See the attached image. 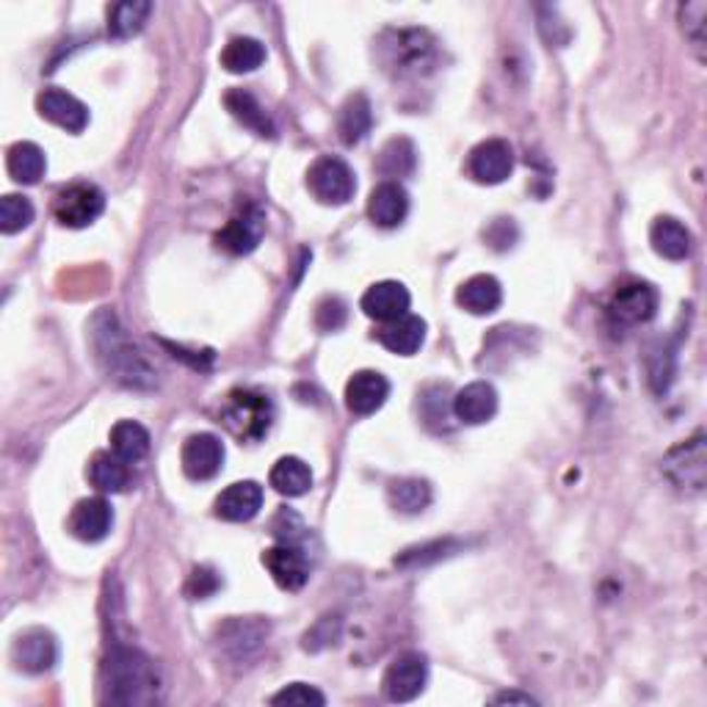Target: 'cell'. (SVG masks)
Returning <instances> with one entry per match:
<instances>
[{
  "label": "cell",
  "instance_id": "cell-1",
  "mask_svg": "<svg viewBox=\"0 0 707 707\" xmlns=\"http://www.w3.org/2000/svg\"><path fill=\"white\" fill-rule=\"evenodd\" d=\"M91 348L102 373L127 390H152L158 384V371L147 354L133 343L114 310H100L91 318Z\"/></svg>",
  "mask_w": 707,
  "mask_h": 707
},
{
  "label": "cell",
  "instance_id": "cell-2",
  "mask_svg": "<svg viewBox=\"0 0 707 707\" xmlns=\"http://www.w3.org/2000/svg\"><path fill=\"white\" fill-rule=\"evenodd\" d=\"M376 59L396 80L426 78L439 64V42L426 28H387L376 39Z\"/></svg>",
  "mask_w": 707,
  "mask_h": 707
},
{
  "label": "cell",
  "instance_id": "cell-3",
  "mask_svg": "<svg viewBox=\"0 0 707 707\" xmlns=\"http://www.w3.org/2000/svg\"><path fill=\"white\" fill-rule=\"evenodd\" d=\"M161 678L145 653L114 644L106 660V699L114 705H152L158 702Z\"/></svg>",
  "mask_w": 707,
  "mask_h": 707
},
{
  "label": "cell",
  "instance_id": "cell-4",
  "mask_svg": "<svg viewBox=\"0 0 707 707\" xmlns=\"http://www.w3.org/2000/svg\"><path fill=\"white\" fill-rule=\"evenodd\" d=\"M276 418L274 401L269 393L255 387H238L224 398L222 423L240 443H260L271 432Z\"/></svg>",
  "mask_w": 707,
  "mask_h": 707
},
{
  "label": "cell",
  "instance_id": "cell-5",
  "mask_svg": "<svg viewBox=\"0 0 707 707\" xmlns=\"http://www.w3.org/2000/svg\"><path fill=\"white\" fill-rule=\"evenodd\" d=\"M106 210V194L95 183H73L61 188L53 199V216L70 230H84L95 224Z\"/></svg>",
  "mask_w": 707,
  "mask_h": 707
},
{
  "label": "cell",
  "instance_id": "cell-6",
  "mask_svg": "<svg viewBox=\"0 0 707 707\" xmlns=\"http://www.w3.org/2000/svg\"><path fill=\"white\" fill-rule=\"evenodd\" d=\"M707 456H705V434L696 432L694 437L685 443L674 445L663 459V475L671 481V486H678L683 492H702L705 489V473H707Z\"/></svg>",
  "mask_w": 707,
  "mask_h": 707
},
{
  "label": "cell",
  "instance_id": "cell-7",
  "mask_svg": "<svg viewBox=\"0 0 707 707\" xmlns=\"http://www.w3.org/2000/svg\"><path fill=\"white\" fill-rule=\"evenodd\" d=\"M307 186L318 202L346 204L357 191V177L343 158L321 156L307 172Z\"/></svg>",
  "mask_w": 707,
  "mask_h": 707
},
{
  "label": "cell",
  "instance_id": "cell-8",
  "mask_svg": "<svg viewBox=\"0 0 707 707\" xmlns=\"http://www.w3.org/2000/svg\"><path fill=\"white\" fill-rule=\"evenodd\" d=\"M658 290L642 280H622L608 301V315L622 326H638L653 321L658 312Z\"/></svg>",
  "mask_w": 707,
  "mask_h": 707
},
{
  "label": "cell",
  "instance_id": "cell-9",
  "mask_svg": "<svg viewBox=\"0 0 707 707\" xmlns=\"http://www.w3.org/2000/svg\"><path fill=\"white\" fill-rule=\"evenodd\" d=\"M263 235H265L263 208L255 202H246L240 204L233 216H230V222L219 230L216 244L219 249H224V252L238 255L240 258V255L255 252V249L260 246V240H263Z\"/></svg>",
  "mask_w": 707,
  "mask_h": 707
},
{
  "label": "cell",
  "instance_id": "cell-10",
  "mask_svg": "<svg viewBox=\"0 0 707 707\" xmlns=\"http://www.w3.org/2000/svg\"><path fill=\"white\" fill-rule=\"evenodd\" d=\"M429 680V663L420 653H404L387 666L382 691L390 702H412L423 694Z\"/></svg>",
  "mask_w": 707,
  "mask_h": 707
},
{
  "label": "cell",
  "instance_id": "cell-11",
  "mask_svg": "<svg viewBox=\"0 0 707 707\" xmlns=\"http://www.w3.org/2000/svg\"><path fill=\"white\" fill-rule=\"evenodd\" d=\"M263 567L271 572L276 586L285 588V592H299L310 581V558H307L305 545L280 542L263 553Z\"/></svg>",
  "mask_w": 707,
  "mask_h": 707
},
{
  "label": "cell",
  "instance_id": "cell-12",
  "mask_svg": "<svg viewBox=\"0 0 707 707\" xmlns=\"http://www.w3.org/2000/svg\"><path fill=\"white\" fill-rule=\"evenodd\" d=\"M470 174L484 186H498L514 172V150L504 138H486L470 152Z\"/></svg>",
  "mask_w": 707,
  "mask_h": 707
},
{
  "label": "cell",
  "instance_id": "cell-13",
  "mask_svg": "<svg viewBox=\"0 0 707 707\" xmlns=\"http://www.w3.org/2000/svg\"><path fill=\"white\" fill-rule=\"evenodd\" d=\"M12 658L17 663V669L28 671V674H45L59 660V644H55L53 633H48V630H25L14 642Z\"/></svg>",
  "mask_w": 707,
  "mask_h": 707
},
{
  "label": "cell",
  "instance_id": "cell-14",
  "mask_svg": "<svg viewBox=\"0 0 707 707\" xmlns=\"http://www.w3.org/2000/svg\"><path fill=\"white\" fill-rule=\"evenodd\" d=\"M183 470L194 481H210L224 464V445L216 434H194L183 445Z\"/></svg>",
  "mask_w": 707,
  "mask_h": 707
},
{
  "label": "cell",
  "instance_id": "cell-15",
  "mask_svg": "<svg viewBox=\"0 0 707 707\" xmlns=\"http://www.w3.org/2000/svg\"><path fill=\"white\" fill-rule=\"evenodd\" d=\"M37 111L45 120L70 133H84V127L89 125V109H86L84 102L70 95V91L55 89V86H50V89H45L37 97Z\"/></svg>",
  "mask_w": 707,
  "mask_h": 707
},
{
  "label": "cell",
  "instance_id": "cell-16",
  "mask_svg": "<svg viewBox=\"0 0 707 707\" xmlns=\"http://www.w3.org/2000/svg\"><path fill=\"white\" fill-rule=\"evenodd\" d=\"M387 398H390V382H387L379 371H360L348 379L346 384L348 412L368 418V414L379 412Z\"/></svg>",
  "mask_w": 707,
  "mask_h": 707
},
{
  "label": "cell",
  "instance_id": "cell-17",
  "mask_svg": "<svg viewBox=\"0 0 707 707\" xmlns=\"http://www.w3.org/2000/svg\"><path fill=\"white\" fill-rule=\"evenodd\" d=\"M114 525V509L106 498H84L70 514V534L80 542H102Z\"/></svg>",
  "mask_w": 707,
  "mask_h": 707
},
{
  "label": "cell",
  "instance_id": "cell-18",
  "mask_svg": "<svg viewBox=\"0 0 707 707\" xmlns=\"http://www.w3.org/2000/svg\"><path fill=\"white\" fill-rule=\"evenodd\" d=\"M409 301H412V296H409V290L404 288L401 282L384 280L365 290L360 305L368 318H376V321L387 324V321H396V318L407 315Z\"/></svg>",
  "mask_w": 707,
  "mask_h": 707
},
{
  "label": "cell",
  "instance_id": "cell-19",
  "mask_svg": "<svg viewBox=\"0 0 707 707\" xmlns=\"http://www.w3.org/2000/svg\"><path fill=\"white\" fill-rule=\"evenodd\" d=\"M450 409H454L456 420H462L468 426H481L498 412V390L489 382H473L456 393Z\"/></svg>",
  "mask_w": 707,
  "mask_h": 707
},
{
  "label": "cell",
  "instance_id": "cell-20",
  "mask_svg": "<svg viewBox=\"0 0 707 707\" xmlns=\"http://www.w3.org/2000/svg\"><path fill=\"white\" fill-rule=\"evenodd\" d=\"M263 509V486L258 481H235L216 498V517L227 522H249Z\"/></svg>",
  "mask_w": 707,
  "mask_h": 707
},
{
  "label": "cell",
  "instance_id": "cell-21",
  "mask_svg": "<svg viewBox=\"0 0 707 707\" xmlns=\"http://www.w3.org/2000/svg\"><path fill=\"white\" fill-rule=\"evenodd\" d=\"M407 213H409V194L401 183L387 181V183H379V186L373 188L371 199H368V216H371V222L376 224V227H384V230L398 227V224L407 219Z\"/></svg>",
  "mask_w": 707,
  "mask_h": 707
},
{
  "label": "cell",
  "instance_id": "cell-22",
  "mask_svg": "<svg viewBox=\"0 0 707 707\" xmlns=\"http://www.w3.org/2000/svg\"><path fill=\"white\" fill-rule=\"evenodd\" d=\"M376 340L382 343L387 351L401 354V357H412L420 351L423 340H426V321L420 315H401L396 321H387L382 330L376 332Z\"/></svg>",
  "mask_w": 707,
  "mask_h": 707
},
{
  "label": "cell",
  "instance_id": "cell-23",
  "mask_svg": "<svg viewBox=\"0 0 707 707\" xmlns=\"http://www.w3.org/2000/svg\"><path fill=\"white\" fill-rule=\"evenodd\" d=\"M456 301L473 315H489L504 301V288L492 274H475L464 282L462 288L456 290Z\"/></svg>",
  "mask_w": 707,
  "mask_h": 707
},
{
  "label": "cell",
  "instance_id": "cell-24",
  "mask_svg": "<svg viewBox=\"0 0 707 707\" xmlns=\"http://www.w3.org/2000/svg\"><path fill=\"white\" fill-rule=\"evenodd\" d=\"M224 106L230 114L240 122L244 127H249L252 133H258L260 138H276V127L271 122V116L265 114V109L258 102V97L246 89H233L224 95Z\"/></svg>",
  "mask_w": 707,
  "mask_h": 707
},
{
  "label": "cell",
  "instance_id": "cell-25",
  "mask_svg": "<svg viewBox=\"0 0 707 707\" xmlns=\"http://www.w3.org/2000/svg\"><path fill=\"white\" fill-rule=\"evenodd\" d=\"M265 633H269V624L263 628L252 619H233L224 628H219V642L235 658H249L265 642Z\"/></svg>",
  "mask_w": 707,
  "mask_h": 707
},
{
  "label": "cell",
  "instance_id": "cell-26",
  "mask_svg": "<svg viewBox=\"0 0 707 707\" xmlns=\"http://www.w3.org/2000/svg\"><path fill=\"white\" fill-rule=\"evenodd\" d=\"M649 240H653L655 252L666 260H685L691 255V233L678 219H655L653 230H649Z\"/></svg>",
  "mask_w": 707,
  "mask_h": 707
},
{
  "label": "cell",
  "instance_id": "cell-27",
  "mask_svg": "<svg viewBox=\"0 0 707 707\" xmlns=\"http://www.w3.org/2000/svg\"><path fill=\"white\" fill-rule=\"evenodd\" d=\"M373 127V109L368 97L362 91L351 95L346 106L340 109V120H337V133H340L343 145H360L362 138L371 133Z\"/></svg>",
  "mask_w": 707,
  "mask_h": 707
},
{
  "label": "cell",
  "instance_id": "cell-28",
  "mask_svg": "<svg viewBox=\"0 0 707 707\" xmlns=\"http://www.w3.org/2000/svg\"><path fill=\"white\" fill-rule=\"evenodd\" d=\"M269 481L285 498H301L312 486V470L310 464L301 462L299 456H282L280 462L271 468Z\"/></svg>",
  "mask_w": 707,
  "mask_h": 707
},
{
  "label": "cell",
  "instance_id": "cell-29",
  "mask_svg": "<svg viewBox=\"0 0 707 707\" xmlns=\"http://www.w3.org/2000/svg\"><path fill=\"white\" fill-rule=\"evenodd\" d=\"M7 166L14 181L23 183V186H34V183H39V177H45L48 161H45L42 147H37L34 141H17L9 150Z\"/></svg>",
  "mask_w": 707,
  "mask_h": 707
},
{
  "label": "cell",
  "instance_id": "cell-30",
  "mask_svg": "<svg viewBox=\"0 0 707 707\" xmlns=\"http://www.w3.org/2000/svg\"><path fill=\"white\" fill-rule=\"evenodd\" d=\"M111 450L120 459H125L127 464L141 462L147 450H150V432L141 423H136V420H120L111 429Z\"/></svg>",
  "mask_w": 707,
  "mask_h": 707
},
{
  "label": "cell",
  "instance_id": "cell-31",
  "mask_svg": "<svg viewBox=\"0 0 707 707\" xmlns=\"http://www.w3.org/2000/svg\"><path fill=\"white\" fill-rule=\"evenodd\" d=\"M152 14L150 0H125L109 9V34L114 39H131L145 28Z\"/></svg>",
  "mask_w": 707,
  "mask_h": 707
},
{
  "label": "cell",
  "instance_id": "cell-32",
  "mask_svg": "<svg viewBox=\"0 0 707 707\" xmlns=\"http://www.w3.org/2000/svg\"><path fill=\"white\" fill-rule=\"evenodd\" d=\"M89 481L100 492H122L131 484V470H127L125 459H120L116 454L100 450V454L91 456Z\"/></svg>",
  "mask_w": 707,
  "mask_h": 707
},
{
  "label": "cell",
  "instance_id": "cell-33",
  "mask_svg": "<svg viewBox=\"0 0 707 707\" xmlns=\"http://www.w3.org/2000/svg\"><path fill=\"white\" fill-rule=\"evenodd\" d=\"M265 61V48L263 42L252 37H235L230 39L227 48L222 50V66L233 75L255 73L260 64Z\"/></svg>",
  "mask_w": 707,
  "mask_h": 707
},
{
  "label": "cell",
  "instance_id": "cell-34",
  "mask_svg": "<svg viewBox=\"0 0 707 707\" xmlns=\"http://www.w3.org/2000/svg\"><path fill=\"white\" fill-rule=\"evenodd\" d=\"M390 506L401 514H420L432 504V486L423 479H398L387 489Z\"/></svg>",
  "mask_w": 707,
  "mask_h": 707
},
{
  "label": "cell",
  "instance_id": "cell-35",
  "mask_svg": "<svg viewBox=\"0 0 707 707\" xmlns=\"http://www.w3.org/2000/svg\"><path fill=\"white\" fill-rule=\"evenodd\" d=\"M680 14V30L689 39L691 50L696 53V59L705 61L707 48V0H689L678 9Z\"/></svg>",
  "mask_w": 707,
  "mask_h": 707
},
{
  "label": "cell",
  "instance_id": "cell-36",
  "mask_svg": "<svg viewBox=\"0 0 707 707\" xmlns=\"http://www.w3.org/2000/svg\"><path fill=\"white\" fill-rule=\"evenodd\" d=\"M459 550H462V542L459 539H434V542H426V545L407 547V550L396 558V567H401V570H418V567L437 563Z\"/></svg>",
  "mask_w": 707,
  "mask_h": 707
},
{
  "label": "cell",
  "instance_id": "cell-37",
  "mask_svg": "<svg viewBox=\"0 0 707 707\" xmlns=\"http://www.w3.org/2000/svg\"><path fill=\"white\" fill-rule=\"evenodd\" d=\"M418 163V150L409 138H390L387 145H384L382 156H379V172L384 177H404L409 174Z\"/></svg>",
  "mask_w": 707,
  "mask_h": 707
},
{
  "label": "cell",
  "instance_id": "cell-38",
  "mask_svg": "<svg viewBox=\"0 0 707 707\" xmlns=\"http://www.w3.org/2000/svg\"><path fill=\"white\" fill-rule=\"evenodd\" d=\"M34 222V204L23 194H7L0 199V230L7 235L20 233Z\"/></svg>",
  "mask_w": 707,
  "mask_h": 707
},
{
  "label": "cell",
  "instance_id": "cell-39",
  "mask_svg": "<svg viewBox=\"0 0 707 707\" xmlns=\"http://www.w3.org/2000/svg\"><path fill=\"white\" fill-rule=\"evenodd\" d=\"M271 705H288V707H324L326 696L318 689L307 683H290L271 696Z\"/></svg>",
  "mask_w": 707,
  "mask_h": 707
},
{
  "label": "cell",
  "instance_id": "cell-40",
  "mask_svg": "<svg viewBox=\"0 0 707 707\" xmlns=\"http://www.w3.org/2000/svg\"><path fill=\"white\" fill-rule=\"evenodd\" d=\"M671 379H674V354L660 343L658 351H653V357H649V384H653L655 393H666Z\"/></svg>",
  "mask_w": 707,
  "mask_h": 707
},
{
  "label": "cell",
  "instance_id": "cell-41",
  "mask_svg": "<svg viewBox=\"0 0 707 707\" xmlns=\"http://www.w3.org/2000/svg\"><path fill=\"white\" fill-rule=\"evenodd\" d=\"M219 586H222V578L216 572L210 570V567H197L191 572V578H188L186 594L191 599H208L210 594L219 592Z\"/></svg>",
  "mask_w": 707,
  "mask_h": 707
},
{
  "label": "cell",
  "instance_id": "cell-42",
  "mask_svg": "<svg viewBox=\"0 0 707 707\" xmlns=\"http://www.w3.org/2000/svg\"><path fill=\"white\" fill-rule=\"evenodd\" d=\"M315 324L324 332H335L346 324V305L337 296H330L318 305L315 310Z\"/></svg>",
  "mask_w": 707,
  "mask_h": 707
},
{
  "label": "cell",
  "instance_id": "cell-43",
  "mask_svg": "<svg viewBox=\"0 0 707 707\" xmlns=\"http://www.w3.org/2000/svg\"><path fill=\"white\" fill-rule=\"evenodd\" d=\"M489 230L492 233H486V240H489L495 249H509V246H514L517 230L514 224H511V219H498Z\"/></svg>",
  "mask_w": 707,
  "mask_h": 707
},
{
  "label": "cell",
  "instance_id": "cell-44",
  "mask_svg": "<svg viewBox=\"0 0 707 707\" xmlns=\"http://www.w3.org/2000/svg\"><path fill=\"white\" fill-rule=\"evenodd\" d=\"M161 343L169 348V351H172L174 360L191 362V365L199 368V371H204V368H210V360H213V357H194V354H188L183 346H172V343H166V340H161Z\"/></svg>",
  "mask_w": 707,
  "mask_h": 707
},
{
  "label": "cell",
  "instance_id": "cell-45",
  "mask_svg": "<svg viewBox=\"0 0 707 707\" xmlns=\"http://www.w3.org/2000/svg\"><path fill=\"white\" fill-rule=\"evenodd\" d=\"M495 702H520V705H534V696H528V694H520V691H504V694H498L495 696Z\"/></svg>",
  "mask_w": 707,
  "mask_h": 707
}]
</instances>
